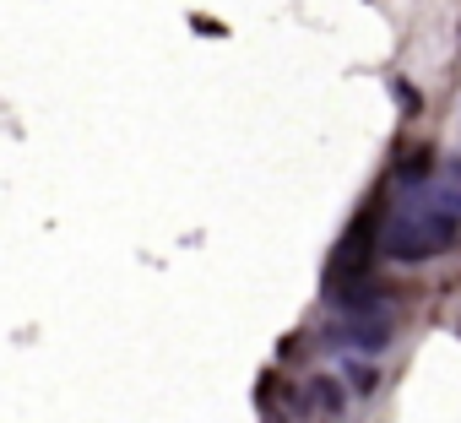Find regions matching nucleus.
<instances>
[{
	"label": "nucleus",
	"instance_id": "obj_1",
	"mask_svg": "<svg viewBox=\"0 0 461 423\" xmlns=\"http://www.w3.org/2000/svg\"><path fill=\"white\" fill-rule=\"evenodd\" d=\"M456 239H461V190H439V195H429V206L396 212L391 229H385V239H380V250L391 261L418 266L429 256H445Z\"/></svg>",
	"mask_w": 461,
	"mask_h": 423
},
{
	"label": "nucleus",
	"instance_id": "obj_2",
	"mask_svg": "<svg viewBox=\"0 0 461 423\" xmlns=\"http://www.w3.org/2000/svg\"><path fill=\"white\" fill-rule=\"evenodd\" d=\"M391 315L385 310H358V315H342L331 326V342L348 347V353H385L391 347Z\"/></svg>",
	"mask_w": 461,
	"mask_h": 423
},
{
	"label": "nucleus",
	"instance_id": "obj_3",
	"mask_svg": "<svg viewBox=\"0 0 461 423\" xmlns=\"http://www.w3.org/2000/svg\"><path fill=\"white\" fill-rule=\"evenodd\" d=\"M391 174H396V184H423V179L434 174V147H429V141H412V147L396 158Z\"/></svg>",
	"mask_w": 461,
	"mask_h": 423
},
{
	"label": "nucleus",
	"instance_id": "obj_4",
	"mask_svg": "<svg viewBox=\"0 0 461 423\" xmlns=\"http://www.w3.org/2000/svg\"><path fill=\"white\" fill-rule=\"evenodd\" d=\"M310 396H315V407L321 412H348V380H337V374H310V385H304Z\"/></svg>",
	"mask_w": 461,
	"mask_h": 423
},
{
	"label": "nucleus",
	"instance_id": "obj_5",
	"mask_svg": "<svg viewBox=\"0 0 461 423\" xmlns=\"http://www.w3.org/2000/svg\"><path fill=\"white\" fill-rule=\"evenodd\" d=\"M342 380L353 385V391H375L380 385V369H375V353H353V358H342Z\"/></svg>",
	"mask_w": 461,
	"mask_h": 423
},
{
	"label": "nucleus",
	"instance_id": "obj_6",
	"mask_svg": "<svg viewBox=\"0 0 461 423\" xmlns=\"http://www.w3.org/2000/svg\"><path fill=\"white\" fill-rule=\"evenodd\" d=\"M456 174H461V163H456Z\"/></svg>",
	"mask_w": 461,
	"mask_h": 423
}]
</instances>
